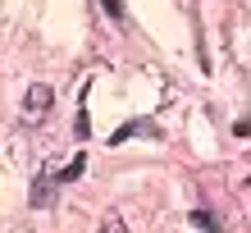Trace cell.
<instances>
[{"mask_svg":"<svg viewBox=\"0 0 251 233\" xmlns=\"http://www.w3.org/2000/svg\"><path fill=\"white\" fill-rule=\"evenodd\" d=\"M73 128H78V137L92 133V119H87V110H78V124H73Z\"/></svg>","mask_w":251,"mask_h":233,"instance_id":"cell-7","label":"cell"},{"mask_svg":"<svg viewBox=\"0 0 251 233\" xmlns=\"http://www.w3.org/2000/svg\"><path fill=\"white\" fill-rule=\"evenodd\" d=\"M55 192H60V179H55V174H37L32 192H27V206H32V210H50L55 206Z\"/></svg>","mask_w":251,"mask_h":233,"instance_id":"cell-2","label":"cell"},{"mask_svg":"<svg viewBox=\"0 0 251 233\" xmlns=\"http://www.w3.org/2000/svg\"><path fill=\"white\" fill-rule=\"evenodd\" d=\"M50 101H55V92H50V87H46V82H32V87H27V96H23V119H27V124L46 119Z\"/></svg>","mask_w":251,"mask_h":233,"instance_id":"cell-1","label":"cell"},{"mask_svg":"<svg viewBox=\"0 0 251 233\" xmlns=\"http://www.w3.org/2000/svg\"><path fill=\"white\" fill-rule=\"evenodd\" d=\"M233 133H238V137H251V119H238V124H233Z\"/></svg>","mask_w":251,"mask_h":233,"instance_id":"cell-8","label":"cell"},{"mask_svg":"<svg viewBox=\"0 0 251 233\" xmlns=\"http://www.w3.org/2000/svg\"><path fill=\"white\" fill-rule=\"evenodd\" d=\"M192 229H210V233H215V229H219V220H215L210 210H192Z\"/></svg>","mask_w":251,"mask_h":233,"instance_id":"cell-5","label":"cell"},{"mask_svg":"<svg viewBox=\"0 0 251 233\" xmlns=\"http://www.w3.org/2000/svg\"><path fill=\"white\" fill-rule=\"evenodd\" d=\"M137 133H146V137H160V128H155L151 119H128L124 128H114V133H110V142H105V147H124V142H128V137H137Z\"/></svg>","mask_w":251,"mask_h":233,"instance_id":"cell-3","label":"cell"},{"mask_svg":"<svg viewBox=\"0 0 251 233\" xmlns=\"http://www.w3.org/2000/svg\"><path fill=\"white\" fill-rule=\"evenodd\" d=\"M100 5H105L110 19H124V0H100Z\"/></svg>","mask_w":251,"mask_h":233,"instance_id":"cell-6","label":"cell"},{"mask_svg":"<svg viewBox=\"0 0 251 233\" xmlns=\"http://www.w3.org/2000/svg\"><path fill=\"white\" fill-rule=\"evenodd\" d=\"M82 169H87V155H73L69 165H64V174H60V183H73V179H82Z\"/></svg>","mask_w":251,"mask_h":233,"instance_id":"cell-4","label":"cell"}]
</instances>
